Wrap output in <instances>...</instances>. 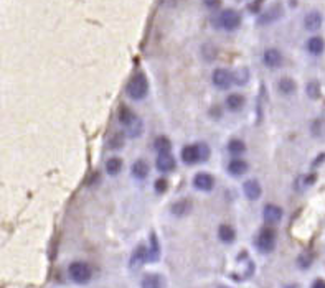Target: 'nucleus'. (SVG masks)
I'll return each instance as SVG.
<instances>
[{
    "mask_svg": "<svg viewBox=\"0 0 325 288\" xmlns=\"http://www.w3.org/2000/svg\"><path fill=\"white\" fill-rule=\"evenodd\" d=\"M243 191H244V196L247 199H251V201H256V199L261 196V186L256 179H247L243 184Z\"/></svg>",
    "mask_w": 325,
    "mask_h": 288,
    "instance_id": "nucleus-11",
    "label": "nucleus"
},
{
    "mask_svg": "<svg viewBox=\"0 0 325 288\" xmlns=\"http://www.w3.org/2000/svg\"><path fill=\"white\" fill-rule=\"evenodd\" d=\"M156 191L157 193H165V191H167V181H165L163 178L157 179V181H156Z\"/></svg>",
    "mask_w": 325,
    "mask_h": 288,
    "instance_id": "nucleus-33",
    "label": "nucleus"
},
{
    "mask_svg": "<svg viewBox=\"0 0 325 288\" xmlns=\"http://www.w3.org/2000/svg\"><path fill=\"white\" fill-rule=\"evenodd\" d=\"M244 106V97L241 94H230L226 97V107L233 112H238Z\"/></svg>",
    "mask_w": 325,
    "mask_h": 288,
    "instance_id": "nucleus-23",
    "label": "nucleus"
},
{
    "mask_svg": "<svg viewBox=\"0 0 325 288\" xmlns=\"http://www.w3.org/2000/svg\"><path fill=\"white\" fill-rule=\"evenodd\" d=\"M312 264V257L311 255H307V254H302L301 257H299V265L302 267V269H307L309 265Z\"/></svg>",
    "mask_w": 325,
    "mask_h": 288,
    "instance_id": "nucleus-32",
    "label": "nucleus"
},
{
    "mask_svg": "<svg viewBox=\"0 0 325 288\" xmlns=\"http://www.w3.org/2000/svg\"><path fill=\"white\" fill-rule=\"evenodd\" d=\"M141 288H165V280H163V277L159 274L146 275L142 279Z\"/></svg>",
    "mask_w": 325,
    "mask_h": 288,
    "instance_id": "nucleus-14",
    "label": "nucleus"
},
{
    "mask_svg": "<svg viewBox=\"0 0 325 288\" xmlns=\"http://www.w3.org/2000/svg\"><path fill=\"white\" fill-rule=\"evenodd\" d=\"M132 174H134V178H137V179L147 178V174H149V163L146 160H137L136 163L132 165Z\"/></svg>",
    "mask_w": 325,
    "mask_h": 288,
    "instance_id": "nucleus-20",
    "label": "nucleus"
},
{
    "mask_svg": "<svg viewBox=\"0 0 325 288\" xmlns=\"http://www.w3.org/2000/svg\"><path fill=\"white\" fill-rule=\"evenodd\" d=\"M136 114H134V112L129 109L127 106H122L121 109H119V112H117V119H119V122L122 123L124 127L126 125H129V123H131L134 119H136Z\"/></svg>",
    "mask_w": 325,
    "mask_h": 288,
    "instance_id": "nucleus-24",
    "label": "nucleus"
},
{
    "mask_svg": "<svg viewBox=\"0 0 325 288\" xmlns=\"http://www.w3.org/2000/svg\"><path fill=\"white\" fill-rule=\"evenodd\" d=\"M170 147H172V143H170V140L165 135L157 137L156 140H154V148L159 152V155H161V153H170Z\"/></svg>",
    "mask_w": 325,
    "mask_h": 288,
    "instance_id": "nucleus-26",
    "label": "nucleus"
},
{
    "mask_svg": "<svg viewBox=\"0 0 325 288\" xmlns=\"http://www.w3.org/2000/svg\"><path fill=\"white\" fill-rule=\"evenodd\" d=\"M122 170V160L117 157H112L109 160L106 162V172L111 174V176H116L117 173H119Z\"/></svg>",
    "mask_w": 325,
    "mask_h": 288,
    "instance_id": "nucleus-27",
    "label": "nucleus"
},
{
    "mask_svg": "<svg viewBox=\"0 0 325 288\" xmlns=\"http://www.w3.org/2000/svg\"><path fill=\"white\" fill-rule=\"evenodd\" d=\"M210 157V148L205 143L197 145H187L182 150V160L185 165H195L197 162H203Z\"/></svg>",
    "mask_w": 325,
    "mask_h": 288,
    "instance_id": "nucleus-2",
    "label": "nucleus"
},
{
    "mask_svg": "<svg viewBox=\"0 0 325 288\" xmlns=\"http://www.w3.org/2000/svg\"><path fill=\"white\" fill-rule=\"evenodd\" d=\"M276 245V234L274 230L269 229V228H264L259 230L256 237V247L257 250L262 252V254H269V252L274 249Z\"/></svg>",
    "mask_w": 325,
    "mask_h": 288,
    "instance_id": "nucleus-5",
    "label": "nucleus"
},
{
    "mask_svg": "<svg viewBox=\"0 0 325 288\" xmlns=\"http://www.w3.org/2000/svg\"><path fill=\"white\" fill-rule=\"evenodd\" d=\"M261 3H262V0H254V3H251V5H249V10H251L252 13L259 12V8H261Z\"/></svg>",
    "mask_w": 325,
    "mask_h": 288,
    "instance_id": "nucleus-35",
    "label": "nucleus"
},
{
    "mask_svg": "<svg viewBox=\"0 0 325 288\" xmlns=\"http://www.w3.org/2000/svg\"><path fill=\"white\" fill-rule=\"evenodd\" d=\"M228 172L231 174H235V176H240V174L247 172V163L244 160H241V158H235V160H231L228 163Z\"/></svg>",
    "mask_w": 325,
    "mask_h": 288,
    "instance_id": "nucleus-18",
    "label": "nucleus"
},
{
    "mask_svg": "<svg viewBox=\"0 0 325 288\" xmlns=\"http://www.w3.org/2000/svg\"><path fill=\"white\" fill-rule=\"evenodd\" d=\"M324 50H325L324 38H321V37L309 38V41H307V51H309V53L314 55V56H319V55L324 53Z\"/></svg>",
    "mask_w": 325,
    "mask_h": 288,
    "instance_id": "nucleus-16",
    "label": "nucleus"
},
{
    "mask_svg": "<svg viewBox=\"0 0 325 288\" xmlns=\"http://www.w3.org/2000/svg\"><path fill=\"white\" fill-rule=\"evenodd\" d=\"M203 3H205V7H208V8H218L220 7V3H221V0H203Z\"/></svg>",
    "mask_w": 325,
    "mask_h": 288,
    "instance_id": "nucleus-34",
    "label": "nucleus"
},
{
    "mask_svg": "<svg viewBox=\"0 0 325 288\" xmlns=\"http://www.w3.org/2000/svg\"><path fill=\"white\" fill-rule=\"evenodd\" d=\"M218 237L223 240L225 244H231L235 240V237H236L235 229L231 228V226H228V224H221L220 228H218Z\"/></svg>",
    "mask_w": 325,
    "mask_h": 288,
    "instance_id": "nucleus-22",
    "label": "nucleus"
},
{
    "mask_svg": "<svg viewBox=\"0 0 325 288\" xmlns=\"http://www.w3.org/2000/svg\"><path fill=\"white\" fill-rule=\"evenodd\" d=\"M211 81H213L215 87H218V89H221V91L230 89L231 84L235 82L233 74H231L230 71L225 69V68L215 69V71H213V76H211Z\"/></svg>",
    "mask_w": 325,
    "mask_h": 288,
    "instance_id": "nucleus-7",
    "label": "nucleus"
},
{
    "mask_svg": "<svg viewBox=\"0 0 325 288\" xmlns=\"http://www.w3.org/2000/svg\"><path fill=\"white\" fill-rule=\"evenodd\" d=\"M304 25H306L307 30L316 32V30L321 28V25H322V15L316 12V10H314V12H309L306 15V18H304Z\"/></svg>",
    "mask_w": 325,
    "mask_h": 288,
    "instance_id": "nucleus-15",
    "label": "nucleus"
},
{
    "mask_svg": "<svg viewBox=\"0 0 325 288\" xmlns=\"http://www.w3.org/2000/svg\"><path fill=\"white\" fill-rule=\"evenodd\" d=\"M147 260H149V249H146L144 245H139L131 257V267L132 269H137V267H141Z\"/></svg>",
    "mask_w": 325,
    "mask_h": 288,
    "instance_id": "nucleus-12",
    "label": "nucleus"
},
{
    "mask_svg": "<svg viewBox=\"0 0 325 288\" xmlns=\"http://www.w3.org/2000/svg\"><path fill=\"white\" fill-rule=\"evenodd\" d=\"M262 216L267 224H277L282 219V209L276 204H267L262 211Z\"/></svg>",
    "mask_w": 325,
    "mask_h": 288,
    "instance_id": "nucleus-10",
    "label": "nucleus"
},
{
    "mask_svg": "<svg viewBox=\"0 0 325 288\" xmlns=\"http://www.w3.org/2000/svg\"><path fill=\"white\" fill-rule=\"evenodd\" d=\"M142 130H144V123L142 120L139 119V117H136L129 125H126V135L127 137H131V138H136L139 135H142Z\"/></svg>",
    "mask_w": 325,
    "mask_h": 288,
    "instance_id": "nucleus-19",
    "label": "nucleus"
},
{
    "mask_svg": "<svg viewBox=\"0 0 325 288\" xmlns=\"http://www.w3.org/2000/svg\"><path fill=\"white\" fill-rule=\"evenodd\" d=\"M241 25V15L233 8H226L220 13L218 17V27H221L226 32H233V30L240 28Z\"/></svg>",
    "mask_w": 325,
    "mask_h": 288,
    "instance_id": "nucleus-4",
    "label": "nucleus"
},
{
    "mask_svg": "<svg viewBox=\"0 0 325 288\" xmlns=\"http://www.w3.org/2000/svg\"><path fill=\"white\" fill-rule=\"evenodd\" d=\"M126 92L132 101H142L144 97L149 94V81H147V78L142 73L132 76V78L129 79L127 86H126Z\"/></svg>",
    "mask_w": 325,
    "mask_h": 288,
    "instance_id": "nucleus-1",
    "label": "nucleus"
},
{
    "mask_svg": "<svg viewBox=\"0 0 325 288\" xmlns=\"http://www.w3.org/2000/svg\"><path fill=\"white\" fill-rule=\"evenodd\" d=\"M122 143H124V135H122L121 132H116L114 135L111 137V140H109V147H111V148H116V150H117V148H121V147H122Z\"/></svg>",
    "mask_w": 325,
    "mask_h": 288,
    "instance_id": "nucleus-30",
    "label": "nucleus"
},
{
    "mask_svg": "<svg viewBox=\"0 0 325 288\" xmlns=\"http://www.w3.org/2000/svg\"><path fill=\"white\" fill-rule=\"evenodd\" d=\"M156 167L163 173L172 172V170L175 168V158L170 155V153H161L157 158V162H156Z\"/></svg>",
    "mask_w": 325,
    "mask_h": 288,
    "instance_id": "nucleus-13",
    "label": "nucleus"
},
{
    "mask_svg": "<svg viewBox=\"0 0 325 288\" xmlns=\"http://www.w3.org/2000/svg\"><path fill=\"white\" fill-rule=\"evenodd\" d=\"M307 94H309V97H312V99H317L319 94H321V87H319L316 81H312L307 84Z\"/></svg>",
    "mask_w": 325,
    "mask_h": 288,
    "instance_id": "nucleus-31",
    "label": "nucleus"
},
{
    "mask_svg": "<svg viewBox=\"0 0 325 288\" xmlns=\"http://www.w3.org/2000/svg\"><path fill=\"white\" fill-rule=\"evenodd\" d=\"M228 150L230 153H235V155H240V153H243L246 150V145L243 140H238V138H233V140H230L228 143Z\"/></svg>",
    "mask_w": 325,
    "mask_h": 288,
    "instance_id": "nucleus-28",
    "label": "nucleus"
},
{
    "mask_svg": "<svg viewBox=\"0 0 325 288\" xmlns=\"http://www.w3.org/2000/svg\"><path fill=\"white\" fill-rule=\"evenodd\" d=\"M161 259V244L156 234H151V247H149V262H157Z\"/></svg>",
    "mask_w": 325,
    "mask_h": 288,
    "instance_id": "nucleus-21",
    "label": "nucleus"
},
{
    "mask_svg": "<svg viewBox=\"0 0 325 288\" xmlns=\"http://www.w3.org/2000/svg\"><path fill=\"white\" fill-rule=\"evenodd\" d=\"M190 211H192V203H190V199L187 198L178 199V201L172 206V213L175 216H187Z\"/></svg>",
    "mask_w": 325,
    "mask_h": 288,
    "instance_id": "nucleus-17",
    "label": "nucleus"
},
{
    "mask_svg": "<svg viewBox=\"0 0 325 288\" xmlns=\"http://www.w3.org/2000/svg\"><path fill=\"white\" fill-rule=\"evenodd\" d=\"M193 186L198 189V191H211L215 186V178L211 176L210 173H198L197 176L193 178Z\"/></svg>",
    "mask_w": 325,
    "mask_h": 288,
    "instance_id": "nucleus-9",
    "label": "nucleus"
},
{
    "mask_svg": "<svg viewBox=\"0 0 325 288\" xmlns=\"http://www.w3.org/2000/svg\"><path fill=\"white\" fill-rule=\"evenodd\" d=\"M282 15H284V7H282V3L276 2L274 5H271L267 10H264L262 13H259V17H257V25H261V27H264V25H271V23L277 22Z\"/></svg>",
    "mask_w": 325,
    "mask_h": 288,
    "instance_id": "nucleus-6",
    "label": "nucleus"
},
{
    "mask_svg": "<svg viewBox=\"0 0 325 288\" xmlns=\"http://www.w3.org/2000/svg\"><path fill=\"white\" fill-rule=\"evenodd\" d=\"M284 288H301V287H299V285H294V284H292V285H287V287H284Z\"/></svg>",
    "mask_w": 325,
    "mask_h": 288,
    "instance_id": "nucleus-37",
    "label": "nucleus"
},
{
    "mask_svg": "<svg viewBox=\"0 0 325 288\" xmlns=\"http://www.w3.org/2000/svg\"><path fill=\"white\" fill-rule=\"evenodd\" d=\"M277 89L281 91V94L291 96L294 91H296V82L291 78H282L279 82H277Z\"/></svg>",
    "mask_w": 325,
    "mask_h": 288,
    "instance_id": "nucleus-25",
    "label": "nucleus"
},
{
    "mask_svg": "<svg viewBox=\"0 0 325 288\" xmlns=\"http://www.w3.org/2000/svg\"><path fill=\"white\" fill-rule=\"evenodd\" d=\"M247 78H249V71H247V69H238L233 74L235 82H236V84H240V86H244L247 82Z\"/></svg>",
    "mask_w": 325,
    "mask_h": 288,
    "instance_id": "nucleus-29",
    "label": "nucleus"
},
{
    "mask_svg": "<svg viewBox=\"0 0 325 288\" xmlns=\"http://www.w3.org/2000/svg\"><path fill=\"white\" fill-rule=\"evenodd\" d=\"M68 274H70V279L75 282V284H80V285H84L87 282L91 280V267L84 264V262H73L68 269Z\"/></svg>",
    "mask_w": 325,
    "mask_h": 288,
    "instance_id": "nucleus-3",
    "label": "nucleus"
},
{
    "mask_svg": "<svg viewBox=\"0 0 325 288\" xmlns=\"http://www.w3.org/2000/svg\"><path fill=\"white\" fill-rule=\"evenodd\" d=\"M262 61H264V64L267 66V68H271V69H277L279 66L282 64V61H284V58H282V53L279 50H276V48H269V50H266L264 51V56H262Z\"/></svg>",
    "mask_w": 325,
    "mask_h": 288,
    "instance_id": "nucleus-8",
    "label": "nucleus"
},
{
    "mask_svg": "<svg viewBox=\"0 0 325 288\" xmlns=\"http://www.w3.org/2000/svg\"><path fill=\"white\" fill-rule=\"evenodd\" d=\"M312 288H325V280H316Z\"/></svg>",
    "mask_w": 325,
    "mask_h": 288,
    "instance_id": "nucleus-36",
    "label": "nucleus"
}]
</instances>
